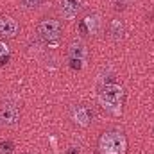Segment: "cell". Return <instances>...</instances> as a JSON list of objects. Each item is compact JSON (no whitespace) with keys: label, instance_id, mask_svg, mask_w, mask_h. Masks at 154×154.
Listing matches in <instances>:
<instances>
[{"label":"cell","instance_id":"1","mask_svg":"<svg viewBox=\"0 0 154 154\" xmlns=\"http://www.w3.org/2000/svg\"><path fill=\"white\" fill-rule=\"evenodd\" d=\"M122 97H124V90L118 84H104L99 91L100 106L106 111H109L111 115L122 113Z\"/></svg>","mask_w":154,"mask_h":154},{"label":"cell","instance_id":"2","mask_svg":"<svg viewBox=\"0 0 154 154\" xmlns=\"http://www.w3.org/2000/svg\"><path fill=\"white\" fill-rule=\"evenodd\" d=\"M99 149L102 154H125L127 140L122 131H106L99 140Z\"/></svg>","mask_w":154,"mask_h":154},{"label":"cell","instance_id":"3","mask_svg":"<svg viewBox=\"0 0 154 154\" xmlns=\"http://www.w3.org/2000/svg\"><path fill=\"white\" fill-rule=\"evenodd\" d=\"M61 22L56 20V18H45L38 23V34L45 41H56V39L61 36Z\"/></svg>","mask_w":154,"mask_h":154},{"label":"cell","instance_id":"4","mask_svg":"<svg viewBox=\"0 0 154 154\" xmlns=\"http://www.w3.org/2000/svg\"><path fill=\"white\" fill-rule=\"evenodd\" d=\"M18 120H20V106L11 99L4 100L0 104V122L4 125H14Z\"/></svg>","mask_w":154,"mask_h":154},{"label":"cell","instance_id":"5","mask_svg":"<svg viewBox=\"0 0 154 154\" xmlns=\"http://www.w3.org/2000/svg\"><path fill=\"white\" fill-rule=\"evenodd\" d=\"M59 11H61L63 18H66V20L75 18L77 13L81 11V0H61L59 2Z\"/></svg>","mask_w":154,"mask_h":154},{"label":"cell","instance_id":"6","mask_svg":"<svg viewBox=\"0 0 154 154\" xmlns=\"http://www.w3.org/2000/svg\"><path fill=\"white\" fill-rule=\"evenodd\" d=\"M18 32V23L11 16H0V36L13 38Z\"/></svg>","mask_w":154,"mask_h":154},{"label":"cell","instance_id":"7","mask_svg":"<svg viewBox=\"0 0 154 154\" xmlns=\"http://www.w3.org/2000/svg\"><path fill=\"white\" fill-rule=\"evenodd\" d=\"M68 56L70 59H79V61H86V56H88V50H86V45L81 41V39H74L68 47Z\"/></svg>","mask_w":154,"mask_h":154},{"label":"cell","instance_id":"8","mask_svg":"<svg viewBox=\"0 0 154 154\" xmlns=\"http://www.w3.org/2000/svg\"><path fill=\"white\" fill-rule=\"evenodd\" d=\"M100 16L99 14H88L86 18H84V22H82V25H81V29L82 31H88V34H97L99 31H100Z\"/></svg>","mask_w":154,"mask_h":154},{"label":"cell","instance_id":"9","mask_svg":"<svg viewBox=\"0 0 154 154\" xmlns=\"http://www.w3.org/2000/svg\"><path fill=\"white\" fill-rule=\"evenodd\" d=\"M124 34H125V27H124V23L120 22V20H111L109 22V36L113 39H122L124 38Z\"/></svg>","mask_w":154,"mask_h":154},{"label":"cell","instance_id":"10","mask_svg":"<svg viewBox=\"0 0 154 154\" xmlns=\"http://www.w3.org/2000/svg\"><path fill=\"white\" fill-rule=\"evenodd\" d=\"M74 120H75L79 125L86 127V125L90 124V111H88L86 108H82V106L75 108V109H74Z\"/></svg>","mask_w":154,"mask_h":154},{"label":"cell","instance_id":"11","mask_svg":"<svg viewBox=\"0 0 154 154\" xmlns=\"http://www.w3.org/2000/svg\"><path fill=\"white\" fill-rule=\"evenodd\" d=\"M14 152V145L13 142L5 140V142H0V154H13Z\"/></svg>","mask_w":154,"mask_h":154},{"label":"cell","instance_id":"12","mask_svg":"<svg viewBox=\"0 0 154 154\" xmlns=\"http://www.w3.org/2000/svg\"><path fill=\"white\" fill-rule=\"evenodd\" d=\"M22 2V5L23 7H27V9H36V7H39L45 0H20Z\"/></svg>","mask_w":154,"mask_h":154},{"label":"cell","instance_id":"13","mask_svg":"<svg viewBox=\"0 0 154 154\" xmlns=\"http://www.w3.org/2000/svg\"><path fill=\"white\" fill-rule=\"evenodd\" d=\"M111 4H113L115 9H125L127 4H129V0H111Z\"/></svg>","mask_w":154,"mask_h":154},{"label":"cell","instance_id":"14","mask_svg":"<svg viewBox=\"0 0 154 154\" xmlns=\"http://www.w3.org/2000/svg\"><path fill=\"white\" fill-rule=\"evenodd\" d=\"M70 66H72L74 70H81V68H82V61H79V59H70Z\"/></svg>","mask_w":154,"mask_h":154},{"label":"cell","instance_id":"15","mask_svg":"<svg viewBox=\"0 0 154 154\" xmlns=\"http://www.w3.org/2000/svg\"><path fill=\"white\" fill-rule=\"evenodd\" d=\"M5 56H9V50H7V47L4 43H0V59L5 57Z\"/></svg>","mask_w":154,"mask_h":154},{"label":"cell","instance_id":"16","mask_svg":"<svg viewBox=\"0 0 154 154\" xmlns=\"http://www.w3.org/2000/svg\"><path fill=\"white\" fill-rule=\"evenodd\" d=\"M66 154H79V151H77V149H74V147H72V149H68V151H66Z\"/></svg>","mask_w":154,"mask_h":154}]
</instances>
